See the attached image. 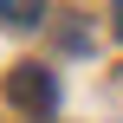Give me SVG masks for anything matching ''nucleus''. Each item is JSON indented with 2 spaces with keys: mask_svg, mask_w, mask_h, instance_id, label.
Here are the masks:
<instances>
[{
  "mask_svg": "<svg viewBox=\"0 0 123 123\" xmlns=\"http://www.w3.org/2000/svg\"><path fill=\"white\" fill-rule=\"evenodd\" d=\"M6 97H13L19 110H32V117H39V110H52V104H58V84H52V71H45V65H13V71H6Z\"/></svg>",
  "mask_w": 123,
  "mask_h": 123,
  "instance_id": "1",
  "label": "nucleus"
},
{
  "mask_svg": "<svg viewBox=\"0 0 123 123\" xmlns=\"http://www.w3.org/2000/svg\"><path fill=\"white\" fill-rule=\"evenodd\" d=\"M0 19L6 26H39L45 19V0H0Z\"/></svg>",
  "mask_w": 123,
  "mask_h": 123,
  "instance_id": "2",
  "label": "nucleus"
},
{
  "mask_svg": "<svg viewBox=\"0 0 123 123\" xmlns=\"http://www.w3.org/2000/svg\"><path fill=\"white\" fill-rule=\"evenodd\" d=\"M117 39H123V0H117Z\"/></svg>",
  "mask_w": 123,
  "mask_h": 123,
  "instance_id": "3",
  "label": "nucleus"
}]
</instances>
